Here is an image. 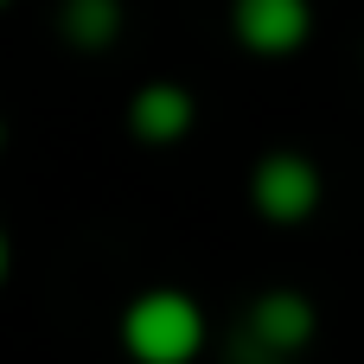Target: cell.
I'll list each match as a JSON object with an SVG mask.
<instances>
[{
  "mask_svg": "<svg viewBox=\"0 0 364 364\" xmlns=\"http://www.w3.org/2000/svg\"><path fill=\"white\" fill-rule=\"evenodd\" d=\"M115 333H122V352L134 364H192L211 346V320L186 288H141L122 307Z\"/></svg>",
  "mask_w": 364,
  "mask_h": 364,
  "instance_id": "cell-1",
  "label": "cell"
},
{
  "mask_svg": "<svg viewBox=\"0 0 364 364\" xmlns=\"http://www.w3.org/2000/svg\"><path fill=\"white\" fill-rule=\"evenodd\" d=\"M320 198H326V179H320V166H314L307 154H294V147H269V154L250 166V205H256L262 224L294 230V224H307V218L320 211Z\"/></svg>",
  "mask_w": 364,
  "mask_h": 364,
  "instance_id": "cell-2",
  "label": "cell"
},
{
  "mask_svg": "<svg viewBox=\"0 0 364 364\" xmlns=\"http://www.w3.org/2000/svg\"><path fill=\"white\" fill-rule=\"evenodd\" d=\"M230 32L256 58H288L314 38V0H230Z\"/></svg>",
  "mask_w": 364,
  "mask_h": 364,
  "instance_id": "cell-3",
  "label": "cell"
},
{
  "mask_svg": "<svg viewBox=\"0 0 364 364\" xmlns=\"http://www.w3.org/2000/svg\"><path fill=\"white\" fill-rule=\"evenodd\" d=\"M243 333L282 364V358H294V352L314 346V333H320V307H314L301 288H262V294L250 301V314H243Z\"/></svg>",
  "mask_w": 364,
  "mask_h": 364,
  "instance_id": "cell-4",
  "label": "cell"
},
{
  "mask_svg": "<svg viewBox=\"0 0 364 364\" xmlns=\"http://www.w3.org/2000/svg\"><path fill=\"white\" fill-rule=\"evenodd\" d=\"M192 122H198V102H192L186 83L154 77V83H141V90L128 96V134H134L141 147H173V141L192 134Z\"/></svg>",
  "mask_w": 364,
  "mask_h": 364,
  "instance_id": "cell-5",
  "label": "cell"
},
{
  "mask_svg": "<svg viewBox=\"0 0 364 364\" xmlns=\"http://www.w3.org/2000/svg\"><path fill=\"white\" fill-rule=\"evenodd\" d=\"M58 32L77 51H102L122 38V0H64L58 6Z\"/></svg>",
  "mask_w": 364,
  "mask_h": 364,
  "instance_id": "cell-6",
  "label": "cell"
},
{
  "mask_svg": "<svg viewBox=\"0 0 364 364\" xmlns=\"http://www.w3.org/2000/svg\"><path fill=\"white\" fill-rule=\"evenodd\" d=\"M6 269H13V243H6V224H0V282H6Z\"/></svg>",
  "mask_w": 364,
  "mask_h": 364,
  "instance_id": "cell-7",
  "label": "cell"
},
{
  "mask_svg": "<svg viewBox=\"0 0 364 364\" xmlns=\"http://www.w3.org/2000/svg\"><path fill=\"white\" fill-rule=\"evenodd\" d=\"M0 147H6V122H0Z\"/></svg>",
  "mask_w": 364,
  "mask_h": 364,
  "instance_id": "cell-8",
  "label": "cell"
},
{
  "mask_svg": "<svg viewBox=\"0 0 364 364\" xmlns=\"http://www.w3.org/2000/svg\"><path fill=\"white\" fill-rule=\"evenodd\" d=\"M0 6H6V0H0Z\"/></svg>",
  "mask_w": 364,
  "mask_h": 364,
  "instance_id": "cell-9",
  "label": "cell"
}]
</instances>
